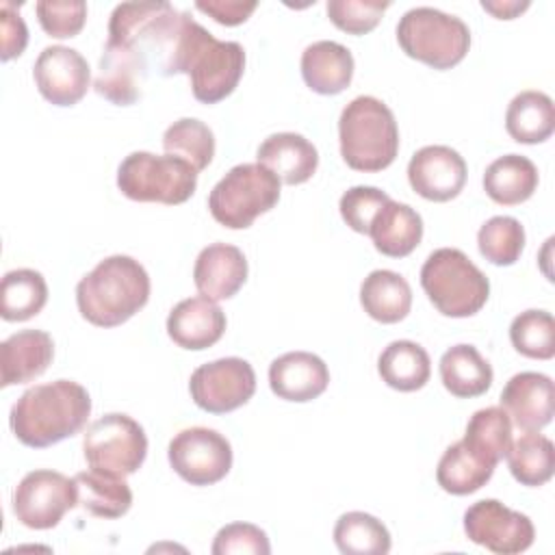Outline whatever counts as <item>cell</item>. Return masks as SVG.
<instances>
[{
  "instance_id": "obj_1",
  "label": "cell",
  "mask_w": 555,
  "mask_h": 555,
  "mask_svg": "<svg viewBox=\"0 0 555 555\" xmlns=\"http://www.w3.org/2000/svg\"><path fill=\"white\" fill-rule=\"evenodd\" d=\"M245 69V50L236 41L215 39L202 24L182 11V26L165 76L186 74L193 98L202 104L225 100Z\"/></svg>"
},
{
  "instance_id": "obj_2",
  "label": "cell",
  "mask_w": 555,
  "mask_h": 555,
  "mask_svg": "<svg viewBox=\"0 0 555 555\" xmlns=\"http://www.w3.org/2000/svg\"><path fill=\"white\" fill-rule=\"evenodd\" d=\"M89 414L87 388L74 379H56L24 390L11 408L9 423L22 444L43 449L78 434Z\"/></svg>"
},
{
  "instance_id": "obj_3",
  "label": "cell",
  "mask_w": 555,
  "mask_h": 555,
  "mask_svg": "<svg viewBox=\"0 0 555 555\" xmlns=\"http://www.w3.org/2000/svg\"><path fill=\"white\" fill-rule=\"evenodd\" d=\"M150 299V275L132 256L115 254L100 260L78 284L80 314L98 327H115L137 314Z\"/></svg>"
},
{
  "instance_id": "obj_4",
  "label": "cell",
  "mask_w": 555,
  "mask_h": 555,
  "mask_svg": "<svg viewBox=\"0 0 555 555\" xmlns=\"http://www.w3.org/2000/svg\"><path fill=\"white\" fill-rule=\"evenodd\" d=\"M340 156L356 171H382L399 152L392 111L373 95L353 98L338 119Z\"/></svg>"
},
{
  "instance_id": "obj_5",
  "label": "cell",
  "mask_w": 555,
  "mask_h": 555,
  "mask_svg": "<svg viewBox=\"0 0 555 555\" xmlns=\"http://www.w3.org/2000/svg\"><path fill=\"white\" fill-rule=\"evenodd\" d=\"M421 286L434 308L453 319L477 314L490 295V282L473 260L455 247H440L421 267Z\"/></svg>"
},
{
  "instance_id": "obj_6",
  "label": "cell",
  "mask_w": 555,
  "mask_h": 555,
  "mask_svg": "<svg viewBox=\"0 0 555 555\" xmlns=\"http://www.w3.org/2000/svg\"><path fill=\"white\" fill-rule=\"evenodd\" d=\"M401 50L434 69L455 67L470 48V30L464 20L434 7H414L397 24Z\"/></svg>"
},
{
  "instance_id": "obj_7",
  "label": "cell",
  "mask_w": 555,
  "mask_h": 555,
  "mask_svg": "<svg viewBox=\"0 0 555 555\" xmlns=\"http://www.w3.org/2000/svg\"><path fill=\"white\" fill-rule=\"evenodd\" d=\"M280 199V178L260 163L232 167L210 191L208 210L217 223L245 230Z\"/></svg>"
},
{
  "instance_id": "obj_8",
  "label": "cell",
  "mask_w": 555,
  "mask_h": 555,
  "mask_svg": "<svg viewBox=\"0 0 555 555\" xmlns=\"http://www.w3.org/2000/svg\"><path fill=\"white\" fill-rule=\"evenodd\" d=\"M117 186L128 199L176 206L195 193L197 171L171 154L132 152L117 169Z\"/></svg>"
},
{
  "instance_id": "obj_9",
  "label": "cell",
  "mask_w": 555,
  "mask_h": 555,
  "mask_svg": "<svg viewBox=\"0 0 555 555\" xmlns=\"http://www.w3.org/2000/svg\"><path fill=\"white\" fill-rule=\"evenodd\" d=\"M82 451L91 468L126 477L141 468L147 455V436L132 416L111 412L87 427Z\"/></svg>"
},
{
  "instance_id": "obj_10",
  "label": "cell",
  "mask_w": 555,
  "mask_h": 555,
  "mask_svg": "<svg viewBox=\"0 0 555 555\" xmlns=\"http://www.w3.org/2000/svg\"><path fill=\"white\" fill-rule=\"evenodd\" d=\"M76 505V481L50 468L26 473L13 490V514L28 529H52Z\"/></svg>"
},
{
  "instance_id": "obj_11",
  "label": "cell",
  "mask_w": 555,
  "mask_h": 555,
  "mask_svg": "<svg viewBox=\"0 0 555 555\" xmlns=\"http://www.w3.org/2000/svg\"><path fill=\"white\" fill-rule=\"evenodd\" d=\"M167 457L171 468L191 486H212L232 468L228 438L210 427L178 431L167 447Z\"/></svg>"
},
{
  "instance_id": "obj_12",
  "label": "cell",
  "mask_w": 555,
  "mask_h": 555,
  "mask_svg": "<svg viewBox=\"0 0 555 555\" xmlns=\"http://www.w3.org/2000/svg\"><path fill=\"white\" fill-rule=\"evenodd\" d=\"M189 392L195 405L204 412L225 414L245 405L254 397L256 373L243 358H219L191 373Z\"/></svg>"
},
{
  "instance_id": "obj_13",
  "label": "cell",
  "mask_w": 555,
  "mask_h": 555,
  "mask_svg": "<svg viewBox=\"0 0 555 555\" xmlns=\"http://www.w3.org/2000/svg\"><path fill=\"white\" fill-rule=\"evenodd\" d=\"M464 533L470 542L496 555H518L535 538L531 518L496 499H481L464 512Z\"/></svg>"
},
{
  "instance_id": "obj_14",
  "label": "cell",
  "mask_w": 555,
  "mask_h": 555,
  "mask_svg": "<svg viewBox=\"0 0 555 555\" xmlns=\"http://www.w3.org/2000/svg\"><path fill=\"white\" fill-rule=\"evenodd\" d=\"M33 78L48 102L54 106H74L89 89L91 69L78 50L67 46H48L35 61Z\"/></svg>"
},
{
  "instance_id": "obj_15",
  "label": "cell",
  "mask_w": 555,
  "mask_h": 555,
  "mask_svg": "<svg viewBox=\"0 0 555 555\" xmlns=\"http://www.w3.org/2000/svg\"><path fill=\"white\" fill-rule=\"evenodd\" d=\"M466 160L449 145H425L408 163L410 186L429 202H449L466 184Z\"/></svg>"
},
{
  "instance_id": "obj_16",
  "label": "cell",
  "mask_w": 555,
  "mask_h": 555,
  "mask_svg": "<svg viewBox=\"0 0 555 555\" xmlns=\"http://www.w3.org/2000/svg\"><path fill=\"white\" fill-rule=\"evenodd\" d=\"M147 56L126 43L106 41L98 61L93 89L117 106H130L141 98V87L147 78Z\"/></svg>"
},
{
  "instance_id": "obj_17",
  "label": "cell",
  "mask_w": 555,
  "mask_h": 555,
  "mask_svg": "<svg viewBox=\"0 0 555 555\" xmlns=\"http://www.w3.org/2000/svg\"><path fill=\"white\" fill-rule=\"evenodd\" d=\"M501 408L522 431H538L546 427L555 412L553 379L535 371L516 373L501 392Z\"/></svg>"
},
{
  "instance_id": "obj_18",
  "label": "cell",
  "mask_w": 555,
  "mask_h": 555,
  "mask_svg": "<svg viewBox=\"0 0 555 555\" xmlns=\"http://www.w3.org/2000/svg\"><path fill=\"white\" fill-rule=\"evenodd\" d=\"M330 384L327 364L310 351H288L269 366V386L284 401L306 403L325 392Z\"/></svg>"
},
{
  "instance_id": "obj_19",
  "label": "cell",
  "mask_w": 555,
  "mask_h": 555,
  "mask_svg": "<svg viewBox=\"0 0 555 555\" xmlns=\"http://www.w3.org/2000/svg\"><path fill=\"white\" fill-rule=\"evenodd\" d=\"M225 332V314L217 301L197 295L178 301L167 317L169 338L191 351L212 347Z\"/></svg>"
},
{
  "instance_id": "obj_20",
  "label": "cell",
  "mask_w": 555,
  "mask_h": 555,
  "mask_svg": "<svg viewBox=\"0 0 555 555\" xmlns=\"http://www.w3.org/2000/svg\"><path fill=\"white\" fill-rule=\"evenodd\" d=\"M247 280V260L236 245L212 243L204 247L193 267V282L199 295L221 301L241 291Z\"/></svg>"
},
{
  "instance_id": "obj_21",
  "label": "cell",
  "mask_w": 555,
  "mask_h": 555,
  "mask_svg": "<svg viewBox=\"0 0 555 555\" xmlns=\"http://www.w3.org/2000/svg\"><path fill=\"white\" fill-rule=\"evenodd\" d=\"M54 358L52 336L43 330H22L0 345V386L26 384L46 373Z\"/></svg>"
},
{
  "instance_id": "obj_22",
  "label": "cell",
  "mask_w": 555,
  "mask_h": 555,
  "mask_svg": "<svg viewBox=\"0 0 555 555\" xmlns=\"http://www.w3.org/2000/svg\"><path fill=\"white\" fill-rule=\"evenodd\" d=\"M256 158L260 165L271 169L284 184H304L312 178L319 165L317 147L297 132H275L267 137Z\"/></svg>"
},
{
  "instance_id": "obj_23",
  "label": "cell",
  "mask_w": 555,
  "mask_h": 555,
  "mask_svg": "<svg viewBox=\"0 0 555 555\" xmlns=\"http://www.w3.org/2000/svg\"><path fill=\"white\" fill-rule=\"evenodd\" d=\"M301 76L314 93L336 95L353 78V56L338 41H314L301 54Z\"/></svg>"
},
{
  "instance_id": "obj_24",
  "label": "cell",
  "mask_w": 555,
  "mask_h": 555,
  "mask_svg": "<svg viewBox=\"0 0 555 555\" xmlns=\"http://www.w3.org/2000/svg\"><path fill=\"white\" fill-rule=\"evenodd\" d=\"M369 236L379 254L403 258L418 247L423 238V219L412 206L388 199L373 217Z\"/></svg>"
},
{
  "instance_id": "obj_25",
  "label": "cell",
  "mask_w": 555,
  "mask_h": 555,
  "mask_svg": "<svg viewBox=\"0 0 555 555\" xmlns=\"http://www.w3.org/2000/svg\"><path fill=\"white\" fill-rule=\"evenodd\" d=\"M360 304L371 319L379 323H399L412 308V288L401 273L375 269L360 286Z\"/></svg>"
},
{
  "instance_id": "obj_26",
  "label": "cell",
  "mask_w": 555,
  "mask_h": 555,
  "mask_svg": "<svg viewBox=\"0 0 555 555\" xmlns=\"http://www.w3.org/2000/svg\"><path fill=\"white\" fill-rule=\"evenodd\" d=\"M538 189V167L520 154H505L492 160L483 173L486 195L501 206L527 202Z\"/></svg>"
},
{
  "instance_id": "obj_27",
  "label": "cell",
  "mask_w": 555,
  "mask_h": 555,
  "mask_svg": "<svg viewBox=\"0 0 555 555\" xmlns=\"http://www.w3.org/2000/svg\"><path fill=\"white\" fill-rule=\"evenodd\" d=\"M442 386L460 399L483 395L492 386V366L473 345H453L440 358Z\"/></svg>"
},
{
  "instance_id": "obj_28",
  "label": "cell",
  "mask_w": 555,
  "mask_h": 555,
  "mask_svg": "<svg viewBox=\"0 0 555 555\" xmlns=\"http://www.w3.org/2000/svg\"><path fill=\"white\" fill-rule=\"evenodd\" d=\"M505 130L516 143H542L555 130V106L544 91L527 89L512 98L505 111Z\"/></svg>"
},
{
  "instance_id": "obj_29",
  "label": "cell",
  "mask_w": 555,
  "mask_h": 555,
  "mask_svg": "<svg viewBox=\"0 0 555 555\" xmlns=\"http://www.w3.org/2000/svg\"><path fill=\"white\" fill-rule=\"evenodd\" d=\"M78 505L98 518H119L132 505V490L121 475L89 468L74 475Z\"/></svg>"
},
{
  "instance_id": "obj_30",
  "label": "cell",
  "mask_w": 555,
  "mask_h": 555,
  "mask_svg": "<svg viewBox=\"0 0 555 555\" xmlns=\"http://www.w3.org/2000/svg\"><path fill=\"white\" fill-rule=\"evenodd\" d=\"M382 382L399 392H414L429 382V353L414 340H392L377 358Z\"/></svg>"
},
{
  "instance_id": "obj_31",
  "label": "cell",
  "mask_w": 555,
  "mask_h": 555,
  "mask_svg": "<svg viewBox=\"0 0 555 555\" xmlns=\"http://www.w3.org/2000/svg\"><path fill=\"white\" fill-rule=\"evenodd\" d=\"M494 466L475 455L462 440L444 449L436 466L438 486L455 496L473 494L490 481Z\"/></svg>"
},
{
  "instance_id": "obj_32",
  "label": "cell",
  "mask_w": 555,
  "mask_h": 555,
  "mask_svg": "<svg viewBox=\"0 0 555 555\" xmlns=\"http://www.w3.org/2000/svg\"><path fill=\"white\" fill-rule=\"evenodd\" d=\"M512 477L529 488L544 486L555 470V449L551 438L538 431H525L505 453Z\"/></svg>"
},
{
  "instance_id": "obj_33",
  "label": "cell",
  "mask_w": 555,
  "mask_h": 555,
  "mask_svg": "<svg viewBox=\"0 0 555 555\" xmlns=\"http://www.w3.org/2000/svg\"><path fill=\"white\" fill-rule=\"evenodd\" d=\"M48 301L46 278L35 269H13L0 282V317L4 321H28Z\"/></svg>"
},
{
  "instance_id": "obj_34",
  "label": "cell",
  "mask_w": 555,
  "mask_h": 555,
  "mask_svg": "<svg viewBox=\"0 0 555 555\" xmlns=\"http://www.w3.org/2000/svg\"><path fill=\"white\" fill-rule=\"evenodd\" d=\"M462 442L475 455L496 468L512 442V421L507 412L499 405L477 410L466 425Z\"/></svg>"
},
{
  "instance_id": "obj_35",
  "label": "cell",
  "mask_w": 555,
  "mask_h": 555,
  "mask_svg": "<svg viewBox=\"0 0 555 555\" xmlns=\"http://www.w3.org/2000/svg\"><path fill=\"white\" fill-rule=\"evenodd\" d=\"M334 542L345 555H386L392 546L382 520L366 512H347L336 520Z\"/></svg>"
},
{
  "instance_id": "obj_36",
  "label": "cell",
  "mask_w": 555,
  "mask_h": 555,
  "mask_svg": "<svg viewBox=\"0 0 555 555\" xmlns=\"http://www.w3.org/2000/svg\"><path fill=\"white\" fill-rule=\"evenodd\" d=\"M163 147L165 154L178 156L193 165L195 171H202L215 156V134L204 121L195 117H182L165 130Z\"/></svg>"
},
{
  "instance_id": "obj_37",
  "label": "cell",
  "mask_w": 555,
  "mask_h": 555,
  "mask_svg": "<svg viewBox=\"0 0 555 555\" xmlns=\"http://www.w3.org/2000/svg\"><path fill=\"white\" fill-rule=\"evenodd\" d=\"M477 247L479 254L492 264L509 267L525 249V228L514 217L496 215L479 228Z\"/></svg>"
},
{
  "instance_id": "obj_38",
  "label": "cell",
  "mask_w": 555,
  "mask_h": 555,
  "mask_svg": "<svg viewBox=\"0 0 555 555\" xmlns=\"http://www.w3.org/2000/svg\"><path fill=\"white\" fill-rule=\"evenodd\" d=\"M514 349L533 360H551L555 356V321L546 310H525L509 325Z\"/></svg>"
},
{
  "instance_id": "obj_39",
  "label": "cell",
  "mask_w": 555,
  "mask_h": 555,
  "mask_svg": "<svg viewBox=\"0 0 555 555\" xmlns=\"http://www.w3.org/2000/svg\"><path fill=\"white\" fill-rule=\"evenodd\" d=\"M388 7V0H330L327 17L349 35H364L379 24Z\"/></svg>"
},
{
  "instance_id": "obj_40",
  "label": "cell",
  "mask_w": 555,
  "mask_h": 555,
  "mask_svg": "<svg viewBox=\"0 0 555 555\" xmlns=\"http://www.w3.org/2000/svg\"><path fill=\"white\" fill-rule=\"evenodd\" d=\"M41 28L54 39L76 37L87 20L82 0H39L35 4Z\"/></svg>"
},
{
  "instance_id": "obj_41",
  "label": "cell",
  "mask_w": 555,
  "mask_h": 555,
  "mask_svg": "<svg viewBox=\"0 0 555 555\" xmlns=\"http://www.w3.org/2000/svg\"><path fill=\"white\" fill-rule=\"evenodd\" d=\"M390 197L377 189V186H351L343 193L338 208H340V217L343 221L360 234H369L371 221L377 215V210L388 202Z\"/></svg>"
},
{
  "instance_id": "obj_42",
  "label": "cell",
  "mask_w": 555,
  "mask_h": 555,
  "mask_svg": "<svg viewBox=\"0 0 555 555\" xmlns=\"http://www.w3.org/2000/svg\"><path fill=\"white\" fill-rule=\"evenodd\" d=\"M212 555H230V553H251V555H269L271 544L267 533L251 522H230L221 527L212 542Z\"/></svg>"
},
{
  "instance_id": "obj_43",
  "label": "cell",
  "mask_w": 555,
  "mask_h": 555,
  "mask_svg": "<svg viewBox=\"0 0 555 555\" xmlns=\"http://www.w3.org/2000/svg\"><path fill=\"white\" fill-rule=\"evenodd\" d=\"M0 33H2L0 59L9 61L13 56H20L28 43V28L11 2L0 4Z\"/></svg>"
},
{
  "instance_id": "obj_44",
  "label": "cell",
  "mask_w": 555,
  "mask_h": 555,
  "mask_svg": "<svg viewBox=\"0 0 555 555\" xmlns=\"http://www.w3.org/2000/svg\"><path fill=\"white\" fill-rule=\"evenodd\" d=\"M195 7L223 26H238L247 22L258 4L241 0H197Z\"/></svg>"
},
{
  "instance_id": "obj_45",
  "label": "cell",
  "mask_w": 555,
  "mask_h": 555,
  "mask_svg": "<svg viewBox=\"0 0 555 555\" xmlns=\"http://www.w3.org/2000/svg\"><path fill=\"white\" fill-rule=\"evenodd\" d=\"M481 7L499 20H512L525 9H529V0H481Z\"/></svg>"
}]
</instances>
